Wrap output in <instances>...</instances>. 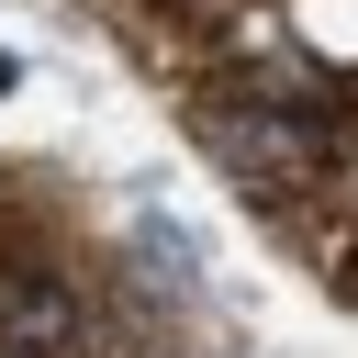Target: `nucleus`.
I'll list each match as a JSON object with an SVG mask.
<instances>
[{
	"mask_svg": "<svg viewBox=\"0 0 358 358\" xmlns=\"http://www.w3.org/2000/svg\"><path fill=\"white\" fill-rule=\"evenodd\" d=\"M302 22H313V45H324V56H347V11H336V0H302Z\"/></svg>",
	"mask_w": 358,
	"mask_h": 358,
	"instance_id": "f03ea898",
	"label": "nucleus"
},
{
	"mask_svg": "<svg viewBox=\"0 0 358 358\" xmlns=\"http://www.w3.org/2000/svg\"><path fill=\"white\" fill-rule=\"evenodd\" d=\"M78 336H90V313H78L67 280H45V268L0 280V347L11 358H78Z\"/></svg>",
	"mask_w": 358,
	"mask_h": 358,
	"instance_id": "f257e3e1",
	"label": "nucleus"
}]
</instances>
